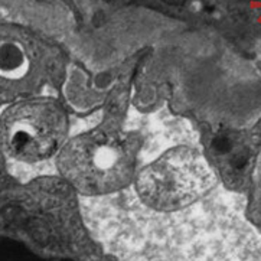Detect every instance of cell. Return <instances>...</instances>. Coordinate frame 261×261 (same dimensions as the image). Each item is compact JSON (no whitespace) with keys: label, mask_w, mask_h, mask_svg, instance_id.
Masks as SVG:
<instances>
[{"label":"cell","mask_w":261,"mask_h":261,"mask_svg":"<svg viewBox=\"0 0 261 261\" xmlns=\"http://www.w3.org/2000/svg\"><path fill=\"white\" fill-rule=\"evenodd\" d=\"M67 133V113L54 98L15 102L0 117V144L19 162L36 163L57 156Z\"/></svg>","instance_id":"cell-3"},{"label":"cell","mask_w":261,"mask_h":261,"mask_svg":"<svg viewBox=\"0 0 261 261\" xmlns=\"http://www.w3.org/2000/svg\"><path fill=\"white\" fill-rule=\"evenodd\" d=\"M140 139L116 127H97L68 139L57 168L83 196L120 194L135 182Z\"/></svg>","instance_id":"cell-1"},{"label":"cell","mask_w":261,"mask_h":261,"mask_svg":"<svg viewBox=\"0 0 261 261\" xmlns=\"http://www.w3.org/2000/svg\"><path fill=\"white\" fill-rule=\"evenodd\" d=\"M215 176L201 152L177 146L160 154L137 172L135 192L146 210L154 214H177L202 201Z\"/></svg>","instance_id":"cell-2"}]
</instances>
